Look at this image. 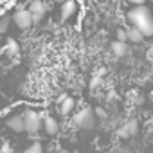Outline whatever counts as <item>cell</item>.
Listing matches in <instances>:
<instances>
[{"instance_id":"cell-1","label":"cell","mask_w":153,"mask_h":153,"mask_svg":"<svg viewBox=\"0 0 153 153\" xmlns=\"http://www.w3.org/2000/svg\"><path fill=\"white\" fill-rule=\"evenodd\" d=\"M128 22L131 24L130 27H135L144 38L153 36V15L146 6H135L126 13Z\"/></svg>"},{"instance_id":"cell-2","label":"cell","mask_w":153,"mask_h":153,"mask_svg":"<svg viewBox=\"0 0 153 153\" xmlns=\"http://www.w3.org/2000/svg\"><path fill=\"white\" fill-rule=\"evenodd\" d=\"M22 117H24V131H27V133H38L40 130H42V124H43V115L38 112V110H34V108H27L24 114H22Z\"/></svg>"},{"instance_id":"cell-3","label":"cell","mask_w":153,"mask_h":153,"mask_svg":"<svg viewBox=\"0 0 153 153\" xmlns=\"http://www.w3.org/2000/svg\"><path fill=\"white\" fill-rule=\"evenodd\" d=\"M74 124L81 128V130H92L96 126V115H94V108L90 106H83L78 114L74 115Z\"/></svg>"},{"instance_id":"cell-4","label":"cell","mask_w":153,"mask_h":153,"mask_svg":"<svg viewBox=\"0 0 153 153\" xmlns=\"http://www.w3.org/2000/svg\"><path fill=\"white\" fill-rule=\"evenodd\" d=\"M139 121L137 119H130V121H126L124 124H121L119 128H117V137L119 139H123V140H126V139H131V137H135L137 133H139Z\"/></svg>"},{"instance_id":"cell-5","label":"cell","mask_w":153,"mask_h":153,"mask_svg":"<svg viewBox=\"0 0 153 153\" xmlns=\"http://www.w3.org/2000/svg\"><path fill=\"white\" fill-rule=\"evenodd\" d=\"M13 22L18 29L25 31L33 25V18H31V13L27 9H20V11H15L13 13Z\"/></svg>"},{"instance_id":"cell-6","label":"cell","mask_w":153,"mask_h":153,"mask_svg":"<svg viewBox=\"0 0 153 153\" xmlns=\"http://www.w3.org/2000/svg\"><path fill=\"white\" fill-rule=\"evenodd\" d=\"M76 9H78V2H76V0H65L63 4H59V18H61V22L68 20L76 13Z\"/></svg>"},{"instance_id":"cell-7","label":"cell","mask_w":153,"mask_h":153,"mask_svg":"<svg viewBox=\"0 0 153 153\" xmlns=\"http://www.w3.org/2000/svg\"><path fill=\"white\" fill-rule=\"evenodd\" d=\"M42 130L47 133V135H56L59 133V121L52 115H45L43 117V124H42Z\"/></svg>"},{"instance_id":"cell-8","label":"cell","mask_w":153,"mask_h":153,"mask_svg":"<svg viewBox=\"0 0 153 153\" xmlns=\"http://www.w3.org/2000/svg\"><path fill=\"white\" fill-rule=\"evenodd\" d=\"M6 126L15 133H22L24 131V117L20 114H13L6 119Z\"/></svg>"},{"instance_id":"cell-9","label":"cell","mask_w":153,"mask_h":153,"mask_svg":"<svg viewBox=\"0 0 153 153\" xmlns=\"http://www.w3.org/2000/svg\"><path fill=\"white\" fill-rule=\"evenodd\" d=\"M74 99L72 97H65L61 103H58V112H59V115H63V117H67V115H70L72 114V110H74Z\"/></svg>"},{"instance_id":"cell-10","label":"cell","mask_w":153,"mask_h":153,"mask_svg":"<svg viewBox=\"0 0 153 153\" xmlns=\"http://www.w3.org/2000/svg\"><path fill=\"white\" fill-rule=\"evenodd\" d=\"M27 11L31 15H45L47 7H45V2L43 0H31L27 4Z\"/></svg>"},{"instance_id":"cell-11","label":"cell","mask_w":153,"mask_h":153,"mask_svg":"<svg viewBox=\"0 0 153 153\" xmlns=\"http://www.w3.org/2000/svg\"><path fill=\"white\" fill-rule=\"evenodd\" d=\"M110 51L114 52V56H117V58H123L126 52H128V45L126 43H123V42H112L110 43Z\"/></svg>"},{"instance_id":"cell-12","label":"cell","mask_w":153,"mask_h":153,"mask_svg":"<svg viewBox=\"0 0 153 153\" xmlns=\"http://www.w3.org/2000/svg\"><path fill=\"white\" fill-rule=\"evenodd\" d=\"M126 36H128V42H131V43H142L144 42V36L135 27H128L126 29Z\"/></svg>"},{"instance_id":"cell-13","label":"cell","mask_w":153,"mask_h":153,"mask_svg":"<svg viewBox=\"0 0 153 153\" xmlns=\"http://www.w3.org/2000/svg\"><path fill=\"white\" fill-rule=\"evenodd\" d=\"M103 78H99V76H92L90 78V81H88V88L90 90H97L99 87H103Z\"/></svg>"},{"instance_id":"cell-14","label":"cell","mask_w":153,"mask_h":153,"mask_svg":"<svg viewBox=\"0 0 153 153\" xmlns=\"http://www.w3.org/2000/svg\"><path fill=\"white\" fill-rule=\"evenodd\" d=\"M7 52L9 54H18L20 52V45L15 42V38H9L7 40Z\"/></svg>"},{"instance_id":"cell-15","label":"cell","mask_w":153,"mask_h":153,"mask_svg":"<svg viewBox=\"0 0 153 153\" xmlns=\"http://www.w3.org/2000/svg\"><path fill=\"white\" fill-rule=\"evenodd\" d=\"M24 153H43V146L40 142H33L31 146H27L24 149Z\"/></svg>"},{"instance_id":"cell-16","label":"cell","mask_w":153,"mask_h":153,"mask_svg":"<svg viewBox=\"0 0 153 153\" xmlns=\"http://www.w3.org/2000/svg\"><path fill=\"white\" fill-rule=\"evenodd\" d=\"M9 22H11V18H9L7 15H2V16H0V34H4V33L9 29Z\"/></svg>"},{"instance_id":"cell-17","label":"cell","mask_w":153,"mask_h":153,"mask_svg":"<svg viewBox=\"0 0 153 153\" xmlns=\"http://www.w3.org/2000/svg\"><path fill=\"white\" fill-rule=\"evenodd\" d=\"M115 42H123V43H126V42H128L126 29H117V33H115Z\"/></svg>"},{"instance_id":"cell-18","label":"cell","mask_w":153,"mask_h":153,"mask_svg":"<svg viewBox=\"0 0 153 153\" xmlns=\"http://www.w3.org/2000/svg\"><path fill=\"white\" fill-rule=\"evenodd\" d=\"M94 115H96V119L99 117V119H106L108 117V112L103 108V106H96L94 108Z\"/></svg>"},{"instance_id":"cell-19","label":"cell","mask_w":153,"mask_h":153,"mask_svg":"<svg viewBox=\"0 0 153 153\" xmlns=\"http://www.w3.org/2000/svg\"><path fill=\"white\" fill-rule=\"evenodd\" d=\"M0 149H2V153H13V148H11V144H9V142H4Z\"/></svg>"},{"instance_id":"cell-20","label":"cell","mask_w":153,"mask_h":153,"mask_svg":"<svg viewBox=\"0 0 153 153\" xmlns=\"http://www.w3.org/2000/svg\"><path fill=\"white\" fill-rule=\"evenodd\" d=\"M31 18H33V25H34V24H40L45 18V15H31Z\"/></svg>"},{"instance_id":"cell-21","label":"cell","mask_w":153,"mask_h":153,"mask_svg":"<svg viewBox=\"0 0 153 153\" xmlns=\"http://www.w3.org/2000/svg\"><path fill=\"white\" fill-rule=\"evenodd\" d=\"M126 2L131 4V6L135 7V6H144V4H146V0H126Z\"/></svg>"},{"instance_id":"cell-22","label":"cell","mask_w":153,"mask_h":153,"mask_svg":"<svg viewBox=\"0 0 153 153\" xmlns=\"http://www.w3.org/2000/svg\"><path fill=\"white\" fill-rule=\"evenodd\" d=\"M106 99H108V101H114V99H115V92H110V94H108V97H106Z\"/></svg>"},{"instance_id":"cell-23","label":"cell","mask_w":153,"mask_h":153,"mask_svg":"<svg viewBox=\"0 0 153 153\" xmlns=\"http://www.w3.org/2000/svg\"><path fill=\"white\" fill-rule=\"evenodd\" d=\"M54 2H58V4H63V2H65V0H54Z\"/></svg>"},{"instance_id":"cell-24","label":"cell","mask_w":153,"mask_h":153,"mask_svg":"<svg viewBox=\"0 0 153 153\" xmlns=\"http://www.w3.org/2000/svg\"><path fill=\"white\" fill-rule=\"evenodd\" d=\"M54 153H67V151H63V149H58V151H54Z\"/></svg>"},{"instance_id":"cell-25","label":"cell","mask_w":153,"mask_h":153,"mask_svg":"<svg viewBox=\"0 0 153 153\" xmlns=\"http://www.w3.org/2000/svg\"><path fill=\"white\" fill-rule=\"evenodd\" d=\"M0 153H2V149H0Z\"/></svg>"},{"instance_id":"cell-26","label":"cell","mask_w":153,"mask_h":153,"mask_svg":"<svg viewBox=\"0 0 153 153\" xmlns=\"http://www.w3.org/2000/svg\"><path fill=\"white\" fill-rule=\"evenodd\" d=\"M151 101H153V97H151Z\"/></svg>"}]
</instances>
